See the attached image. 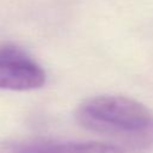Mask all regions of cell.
Instances as JSON below:
<instances>
[{
  "instance_id": "3957f363",
  "label": "cell",
  "mask_w": 153,
  "mask_h": 153,
  "mask_svg": "<svg viewBox=\"0 0 153 153\" xmlns=\"http://www.w3.org/2000/svg\"><path fill=\"white\" fill-rule=\"evenodd\" d=\"M0 153H124L112 143L98 141H55L43 139L2 140Z\"/></svg>"
},
{
  "instance_id": "6da1fadb",
  "label": "cell",
  "mask_w": 153,
  "mask_h": 153,
  "mask_svg": "<svg viewBox=\"0 0 153 153\" xmlns=\"http://www.w3.org/2000/svg\"><path fill=\"white\" fill-rule=\"evenodd\" d=\"M75 120L82 128L114 140L121 149L143 153L153 147V112L130 97H91L79 104Z\"/></svg>"
},
{
  "instance_id": "7a4b0ae2",
  "label": "cell",
  "mask_w": 153,
  "mask_h": 153,
  "mask_svg": "<svg viewBox=\"0 0 153 153\" xmlns=\"http://www.w3.org/2000/svg\"><path fill=\"white\" fill-rule=\"evenodd\" d=\"M42 66L25 50L14 45L0 47V88L31 91L45 84Z\"/></svg>"
}]
</instances>
